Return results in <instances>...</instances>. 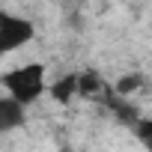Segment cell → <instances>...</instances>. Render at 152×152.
<instances>
[{
    "label": "cell",
    "instance_id": "1",
    "mask_svg": "<svg viewBox=\"0 0 152 152\" xmlns=\"http://www.w3.org/2000/svg\"><path fill=\"white\" fill-rule=\"evenodd\" d=\"M0 42L3 54H18L27 45L36 42V21L21 12H3L0 15Z\"/></svg>",
    "mask_w": 152,
    "mask_h": 152
}]
</instances>
